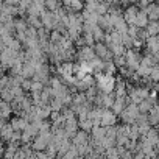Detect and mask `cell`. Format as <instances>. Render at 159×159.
Returning a JSON list of instances; mask_svg holds the SVG:
<instances>
[{
    "label": "cell",
    "mask_w": 159,
    "mask_h": 159,
    "mask_svg": "<svg viewBox=\"0 0 159 159\" xmlns=\"http://www.w3.org/2000/svg\"><path fill=\"white\" fill-rule=\"evenodd\" d=\"M97 80H98L100 89L105 91L106 94H109L116 88V80L112 78L111 73H100V75H97Z\"/></svg>",
    "instance_id": "1"
}]
</instances>
